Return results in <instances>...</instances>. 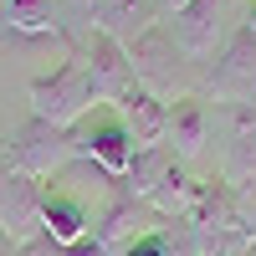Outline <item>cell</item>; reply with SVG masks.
<instances>
[{"instance_id": "23", "label": "cell", "mask_w": 256, "mask_h": 256, "mask_svg": "<svg viewBox=\"0 0 256 256\" xmlns=\"http://www.w3.org/2000/svg\"><path fill=\"white\" fill-rule=\"evenodd\" d=\"M241 256H246V251H241Z\"/></svg>"}, {"instance_id": "3", "label": "cell", "mask_w": 256, "mask_h": 256, "mask_svg": "<svg viewBox=\"0 0 256 256\" xmlns=\"http://www.w3.org/2000/svg\"><path fill=\"white\" fill-rule=\"evenodd\" d=\"M128 62H134V82L138 88H148L154 98H164V102H174V98H184V52H180V41H174V31L169 26H148L138 41H128Z\"/></svg>"}, {"instance_id": "13", "label": "cell", "mask_w": 256, "mask_h": 256, "mask_svg": "<svg viewBox=\"0 0 256 256\" xmlns=\"http://www.w3.org/2000/svg\"><path fill=\"white\" fill-rule=\"evenodd\" d=\"M180 159H174V148L169 144H154V148H134V159H128V169H123V180H118V195H128V200H148L154 190L164 184V174L174 169Z\"/></svg>"}, {"instance_id": "19", "label": "cell", "mask_w": 256, "mask_h": 256, "mask_svg": "<svg viewBox=\"0 0 256 256\" xmlns=\"http://www.w3.org/2000/svg\"><path fill=\"white\" fill-rule=\"evenodd\" d=\"M0 256H20V241L10 236V230H0Z\"/></svg>"}, {"instance_id": "1", "label": "cell", "mask_w": 256, "mask_h": 256, "mask_svg": "<svg viewBox=\"0 0 256 256\" xmlns=\"http://www.w3.org/2000/svg\"><path fill=\"white\" fill-rule=\"evenodd\" d=\"M26 98H31V118H46V123H56V128H77L82 118L98 108V92H92V82H88L82 56L62 62L56 72L31 77Z\"/></svg>"}, {"instance_id": "14", "label": "cell", "mask_w": 256, "mask_h": 256, "mask_svg": "<svg viewBox=\"0 0 256 256\" xmlns=\"http://www.w3.org/2000/svg\"><path fill=\"white\" fill-rule=\"evenodd\" d=\"M41 230H46L56 246H72V241H82L92 230V216H88L82 200H72V195H62L56 184H46V200H41Z\"/></svg>"}, {"instance_id": "16", "label": "cell", "mask_w": 256, "mask_h": 256, "mask_svg": "<svg viewBox=\"0 0 256 256\" xmlns=\"http://www.w3.org/2000/svg\"><path fill=\"white\" fill-rule=\"evenodd\" d=\"M6 20L20 36H41V31H62V20L52 16V0H6Z\"/></svg>"}, {"instance_id": "22", "label": "cell", "mask_w": 256, "mask_h": 256, "mask_svg": "<svg viewBox=\"0 0 256 256\" xmlns=\"http://www.w3.org/2000/svg\"><path fill=\"white\" fill-rule=\"evenodd\" d=\"M246 256H256V241H251V246H246Z\"/></svg>"}, {"instance_id": "10", "label": "cell", "mask_w": 256, "mask_h": 256, "mask_svg": "<svg viewBox=\"0 0 256 256\" xmlns=\"http://www.w3.org/2000/svg\"><path fill=\"white\" fill-rule=\"evenodd\" d=\"M77 6L92 16L98 31L118 36L123 46H128V41H138L148 26H154V0H77Z\"/></svg>"}, {"instance_id": "21", "label": "cell", "mask_w": 256, "mask_h": 256, "mask_svg": "<svg viewBox=\"0 0 256 256\" xmlns=\"http://www.w3.org/2000/svg\"><path fill=\"white\" fill-rule=\"evenodd\" d=\"M241 26H246V31L256 36V0H251V6H246V20H241Z\"/></svg>"}, {"instance_id": "8", "label": "cell", "mask_w": 256, "mask_h": 256, "mask_svg": "<svg viewBox=\"0 0 256 256\" xmlns=\"http://www.w3.org/2000/svg\"><path fill=\"white\" fill-rule=\"evenodd\" d=\"M226 0H190V6L174 16V41L190 62L216 56V46H226Z\"/></svg>"}, {"instance_id": "2", "label": "cell", "mask_w": 256, "mask_h": 256, "mask_svg": "<svg viewBox=\"0 0 256 256\" xmlns=\"http://www.w3.org/2000/svg\"><path fill=\"white\" fill-rule=\"evenodd\" d=\"M0 164L16 169V174H26V180H52L67 164H77L72 128H56L46 118H26V123L16 128V138L0 148Z\"/></svg>"}, {"instance_id": "9", "label": "cell", "mask_w": 256, "mask_h": 256, "mask_svg": "<svg viewBox=\"0 0 256 256\" xmlns=\"http://www.w3.org/2000/svg\"><path fill=\"white\" fill-rule=\"evenodd\" d=\"M164 144L174 148L180 164H195L205 154V144H210V113H205V102L195 92H184V98L169 102V134H164Z\"/></svg>"}, {"instance_id": "17", "label": "cell", "mask_w": 256, "mask_h": 256, "mask_svg": "<svg viewBox=\"0 0 256 256\" xmlns=\"http://www.w3.org/2000/svg\"><path fill=\"white\" fill-rule=\"evenodd\" d=\"M164 251H169V220H164V226H154V230H144L138 241H128L118 256H164Z\"/></svg>"}, {"instance_id": "18", "label": "cell", "mask_w": 256, "mask_h": 256, "mask_svg": "<svg viewBox=\"0 0 256 256\" xmlns=\"http://www.w3.org/2000/svg\"><path fill=\"white\" fill-rule=\"evenodd\" d=\"M230 195H236V210H241V220H246L251 241H256V174L241 180V184H230Z\"/></svg>"}, {"instance_id": "11", "label": "cell", "mask_w": 256, "mask_h": 256, "mask_svg": "<svg viewBox=\"0 0 256 256\" xmlns=\"http://www.w3.org/2000/svg\"><path fill=\"white\" fill-rule=\"evenodd\" d=\"M113 108L123 113L134 148H154V144H164V134H169V102H164V98H154L148 88H134L123 102H113Z\"/></svg>"}, {"instance_id": "12", "label": "cell", "mask_w": 256, "mask_h": 256, "mask_svg": "<svg viewBox=\"0 0 256 256\" xmlns=\"http://www.w3.org/2000/svg\"><path fill=\"white\" fill-rule=\"evenodd\" d=\"M148 216H154V210H148V205H138V200H128V195H113L108 200V210H102V216H98V226H92V236L102 241V246H108L113 256L128 246V241H138L144 236V230H154V226H144Z\"/></svg>"}, {"instance_id": "20", "label": "cell", "mask_w": 256, "mask_h": 256, "mask_svg": "<svg viewBox=\"0 0 256 256\" xmlns=\"http://www.w3.org/2000/svg\"><path fill=\"white\" fill-rule=\"evenodd\" d=\"M184 6H190V0H154V10H169V16H180Z\"/></svg>"}, {"instance_id": "4", "label": "cell", "mask_w": 256, "mask_h": 256, "mask_svg": "<svg viewBox=\"0 0 256 256\" xmlns=\"http://www.w3.org/2000/svg\"><path fill=\"white\" fill-rule=\"evenodd\" d=\"M72 148H77V159H92V164H98L113 184L123 180L128 159H134V138H128V123H123V113L113 108V102H98V108H92L88 118L72 128Z\"/></svg>"}, {"instance_id": "6", "label": "cell", "mask_w": 256, "mask_h": 256, "mask_svg": "<svg viewBox=\"0 0 256 256\" xmlns=\"http://www.w3.org/2000/svg\"><path fill=\"white\" fill-rule=\"evenodd\" d=\"M210 92L220 102H251L256 98V36L246 26L226 36L216 67H210Z\"/></svg>"}, {"instance_id": "15", "label": "cell", "mask_w": 256, "mask_h": 256, "mask_svg": "<svg viewBox=\"0 0 256 256\" xmlns=\"http://www.w3.org/2000/svg\"><path fill=\"white\" fill-rule=\"evenodd\" d=\"M200 184H205V180L190 174V164H174V169L164 174V184H159L144 205L154 210L159 220H190V210H195V200H200Z\"/></svg>"}, {"instance_id": "5", "label": "cell", "mask_w": 256, "mask_h": 256, "mask_svg": "<svg viewBox=\"0 0 256 256\" xmlns=\"http://www.w3.org/2000/svg\"><path fill=\"white\" fill-rule=\"evenodd\" d=\"M82 67H88V82H92L98 102H123L128 92L138 88V82H134V62H128V46L118 36L98 31V26L82 36Z\"/></svg>"}, {"instance_id": "7", "label": "cell", "mask_w": 256, "mask_h": 256, "mask_svg": "<svg viewBox=\"0 0 256 256\" xmlns=\"http://www.w3.org/2000/svg\"><path fill=\"white\" fill-rule=\"evenodd\" d=\"M41 200H46L41 180H26L0 164V230H10L20 246L31 236H41Z\"/></svg>"}]
</instances>
